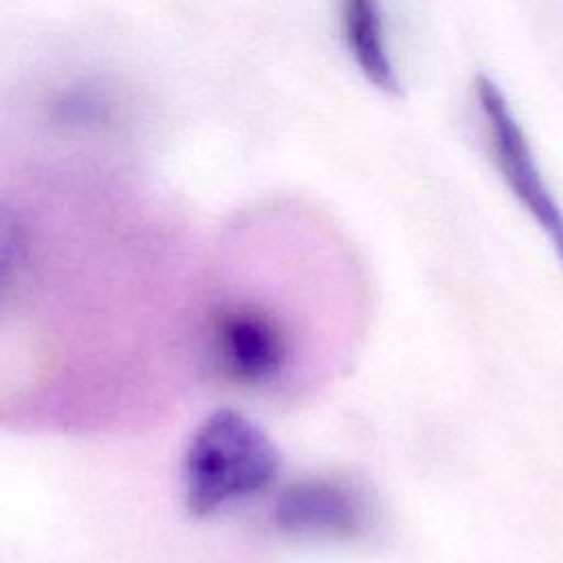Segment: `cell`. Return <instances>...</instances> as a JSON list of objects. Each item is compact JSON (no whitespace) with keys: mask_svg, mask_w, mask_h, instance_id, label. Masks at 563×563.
Listing matches in <instances>:
<instances>
[{"mask_svg":"<svg viewBox=\"0 0 563 563\" xmlns=\"http://www.w3.org/2000/svg\"><path fill=\"white\" fill-rule=\"evenodd\" d=\"M282 471L273 438L235 409L209 413L183 457V493L191 517L205 519L264 493Z\"/></svg>","mask_w":563,"mask_h":563,"instance_id":"1","label":"cell"},{"mask_svg":"<svg viewBox=\"0 0 563 563\" xmlns=\"http://www.w3.org/2000/svg\"><path fill=\"white\" fill-rule=\"evenodd\" d=\"M473 90L482 112L493 165L515 200L545 233L563 264V209L539 169L521 123L512 114L506 95L488 75H477Z\"/></svg>","mask_w":563,"mask_h":563,"instance_id":"2","label":"cell"},{"mask_svg":"<svg viewBox=\"0 0 563 563\" xmlns=\"http://www.w3.org/2000/svg\"><path fill=\"white\" fill-rule=\"evenodd\" d=\"M279 530L297 537H352L363 530L367 506L334 479H303L282 490L273 510Z\"/></svg>","mask_w":563,"mask_h":563,"instance_id":"3","label":"cell"},{"mask_svg":"<svg viewBox=\"0 0 563 563\" xmlns=\"http://www.w3.org/2000/svg\"><path fill=\"white\" fill-rule=\"evenodd\" d=\"M216 350L224 372L246 385L271 383L288 361L284 330L255 308H231L220 314Z\"/></svg>","mask_w":563,"mask_h":563,"instance_id":"4","label":"cell"},{"mask_svg":"<svg viewBox=\"0 0 563 563\" xmlns=\"http://www.w3.org/2000/svg\"><path fill=\"white\" fill-rule=\"evenodd\" d=\"M341 35L361 75L387 95H400L383 24L380 0H341Z\"/></svg>","mask_w":563,"mask_h":563,"instance_id":"5","label":"cell"},{"mask_svg":"<svg viewBox=\"0 0 563 563\" xmlns=\"http://www.w3.org/2000/svg\"><path fill=\"white\" fill-rule=\"evenodd\" d=\"M26 253V233L15 213L0 205V292L7 288Z\"/></svg>","mask_w":563,"mask_h":563,"instance_id":"6","label":"cell"}]
</instances>
